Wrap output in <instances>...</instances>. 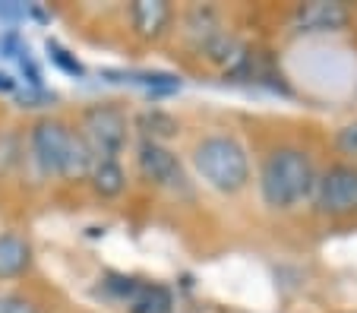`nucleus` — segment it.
Segmentation results:
<instances>
[{
    "mask_svg": "<svg viewBox=\"0 0 357 313\" xmlns=\"http://www.w3.org/2000/svg\"><path fill=\"white\" fill-rule=\"evenodd\" d=\"M313 187H317L313 158L294 146H282V149L269 152L263 168H259V193H263V203L269 209H294L303 199L313 197Z\"/></svg>",
    "mask_w": 357,
    "mask_h": 313,
    "instance_id": "obj_1",
    "label": "nucleus"
},
{
    "mask_svg": "<svg viewBox=\"0 0 357 313\" xmlns=\"http://www.w3.org/2000/svg\"><path fill=\"white\" fill-rule=\"evenodd\" d=\"M29 146H32V158L38 162V168L54 177H67V181L89 177L95 165V155L86 146V139L54 117H41L35 123L29 133Z\"/></svg>",
    "mask_w": 357,
    "mask_h": 313,
    "instance_id": "obj_2",
    "label": "nucleus"
},
{
    "mask_svg": "<svg viewBox=\"0 0 357 313\" xmlns=\"http://www.w3.org/2000/svg\"><path fill=\"white\" fill-rule=\"evenodd\" d=\"M193 168L196 174L212 187V190L225 193H241L250 184V155L234 137H206L196 143L193 149Z\"/></svg>",
    "mask_w": 357,
    "mask_h": 313,
    "instance_id": "obj_3",
    "label": "nucleus"
},
{
    "mask_svg": "<svg viewBox=\"0 0 357 313\" xmlns=\"http://www.w3.org/2000/svg\"><path fill=\"white\" fill-rule=\"evenodd\" d=\"M79 137L86 139L95 158H117L127 149V114L117 105H92L82 111Z\"/></svg>",
    "mask_w": 357,
    "mask_h": 313,
    "instance_id": "obj_4",
    "label": "nucleus"
},
{
    "mask_svg": "<svg viewBox=\"0 0 357 313\" xmlns=\"http://www.w3.org/2000/svg\"><path fill=\"white\" fill-rule=\"evenodd\" d=\"M313 206L329 218H351L357 215V165L335 162L317 174L313 187Z\"/></svg>",
    "mask_w": 357,
    "mask_h": 313,
    "instance_id": "obj_5",
    "label": "nucleus"
},
{
    "mask_svg": "<svg viewBox=\"0 0 357 313\" xmlns=\"http://www.w3.org/2000/svg\"><path fill=\"white\" fill-rule=\"evenodd\" d=\"M136 168H139L142 181H149L158 190H168L174 197H190V177L183 171L181 158L158 143H146L142 139L136 149Z\"/></svg>",
    "mask_w": 357,
    "mask_h": 313,
    "instance_id": "obj_6",
    "label": "nucleus"
},
{
    "mask_svg": "<svg viewBox=\"0 0 357 313\" xmlns=\"http://www.w3.org/2000/svg\"><path fill=\"white\" fill-rule=\"evenodd\" d=\"M351 22V10L335 0H313V3H301L294 10V29L297 32H342Z\"/></svg>",
    "mask_w": 357,
    "mask_h": 313,
    "instance_id": "obj_7",
    "label": "nucleus"
},
{
    "mask_svg": "<svg viewBox=\"0 0 357 313\" xmlns=\"http://www.w3.org/2000/svg\"><path fill=\"white\" fill-rule=\"evenodd\" d=\"M171 20H174V10L165 0H136V3H130V26H133L136 38L142 41H158L168 32Z\"/></svg>",
    "mask_w": 357,
    "mask_h": 313,
    "instance_id": "obj_8",
    "label": "nucleus"
},
{
    "mask_svg": "<svg viewBox=\"0 0 357 313\" xmlns=\"http://www.w3.org/2000/svg\"><path fill=\"white\" fill-rule=\"evenodd\" d=\"M32 244L16 231H0V282H13L32 269Z\"/></svg>",
    "mask_w": 357,
    "mask_h": 313,
    "instance_id": "obj_9",
    "label": "nucleus"
},
{
    "mask_svg": "<svg viewBox=\"0 0 357 313\" xmlns=\"http://www.w3.org/2000/svg\"><path fill=\"white\" fill-rule=\"evenodd\" d=\"M127 310L130 313H171L174 310V298L165 285L158 282H133L127 298Z\"/></svg>",
    "mask_w": 357,
    "mask_h": 313,
    "instance_id": "obj_10",
    "label": "nucleus"
},
{
    "mask_svg": "<svg viewBox=\"0 0 357 313\" xmlns=\"http://www.w3.org/2000/svg\"><path fill=\"white\" fill-rule=\"evenodd\" d=\"M86 181L92 184V190L98 193L101 199H114L127 190V174H123L117 158H95V165H92Z\"/></svg>",
    "mask_w": 357,
    "mask_h": 313,
    "instance_id": "obj_11",
    "label": "nucleus"
},
{
    "mask_svg": "<svg viewBox=\"0 0 357 313\" xmlns=\"http://www.w3.org/2000/svg\"><path fill=\"white\" fill-rule=\"evenodd\" d=\"M136 130L142 133V139H146V143H158V146H165V139L177 137L181 123H177L174 117L168 114V111H162V108H149V111H142V114L136 117Z\"/></svg>",
    "mask_w": 357,
    "mask_h": 313,
    "instance_id": "obj_12",
    "label": "nucleus"
},
{
    "mask_svg": "<svg viewBox=\"0 0 357 313\" xmlns=\"http://www.w3.org/2000/svg\"><path fill=\"white\" fill-rule=\"evenodd\" d=\"M0 313H41V310L26 294H0Z\"/></svg>",
    "mask_w": 357,
    "mask_h": 313,
    "instance_id": "obj_13",
    "label": "nucleus"
},
{
    "mask_svg": "<svg viewBox=\"0 0 357 313\" xmlns=\"http://www.w3.org/2000/svg\"><path fill=\"white\" fill-rule=\"evenodd\" d=\"M335 146H338V152H342V155L357 158V121L354 123H344V127L338 130V133H335Z\"/></svg>",
    "mask_w": 357,
    "mask_h": 313,
    "instance_id": "obj_14",
    "label": "nucleus"
},
{
    "mask_svg": "<svg viewBox=\"0 0 357 313\" xmlns=\"http://www.w3.org/2000/svg\"><path fill=\"white\" fill-rule=\"evenodd\" d=\"M47 51H51V57H54V61L61 63L63 70H70V73H82V67H79V63H76V61H70V57H67V51H63L61 45H54V41H47Z\"/></svg>",
    "mask_w": 357,
    "mask_h": 313,
    "instance_id": "obj_15",
    "label": "nucleus"
},
{
    "mask_svg": "<svg viewBox=\"0 0 357 313\" xmlns=\"http://www.w3.org/2000/svg\"><path fill=\"white\" fill-rule=\"evenodd\" d=\"M0 89H3V92H13V89H16L13 76H10V73H0Z\"/></svg>",
    "mask_w": 357,
    "mask_h": 313,
    "instance_id": "obj_16",
    "label": "nucleus"
}]
</instances>
